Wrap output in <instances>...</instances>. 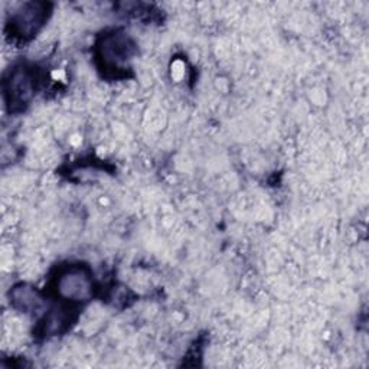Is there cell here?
Masks as SVG:
<instances>
[{
    "label": "cell",
    "instance_id": "obj_1",
    "mask_svg": "<svg viewBox=\"0 0 369 369\" xmlns=\"http://www.w3.org/2000/svg\"><path fill=\"white\" fill-rule=\"evenodd\" d=\"M56 290L61 296L68 300H87L92 295V280L84 268L70 267L59 274Z\"/></svg>",
    "mask_w": 369,
    "mask_h": 369
},
{
    "label": "cell",
    "instance_id": "obj_2",
    "mask_svg": "<svg viewBox=\"0 0 369 369\" xmlns=\"http://www.w3.org/2000/svg\"><path fill=\"white\" fill-rule=\"evenodd\" d=\"M43 21L42 12L36 10V5H28L21 12L14 14L13 26L19 30V34H32L36 30L38 25Z\"/></svg>",
    "mask_w": 369,
    "mask_h": 369
},
{
    "label": "cell",
    "instance_id": "obj_3",
    "mask_svg": "<svg viewBox=\"0 0 369 369\" xmlns=\"http://www.w3.org/2000/svg\"><path fill=\"white\" fill-rule=\"evenodd\" d=\"M32 80L26 72H14L10 78V96L13 101L26 103L28 97L32 94Z\"/></svg>",
    "mask_w": 369,
    "mask_h": 369
},
{
    "label": "cell",
    "instance_id": "obj_4",
    "mask_svg": "<svg viewBox=\"0 0 369 369\" xmlns=\"http://www.w3.org/2000/svg\"><path fill=\"white\" fill-rule=\"evenodd\" d=\"M14 302L19 303L25 312H28L30 309L38 310L39 306H41V299L38 297L36 291L30 290V288H23V293L14 296Z\"/></svg>",
    "mask_w": 369,
    "mask_h": 369
}]
</instances>
